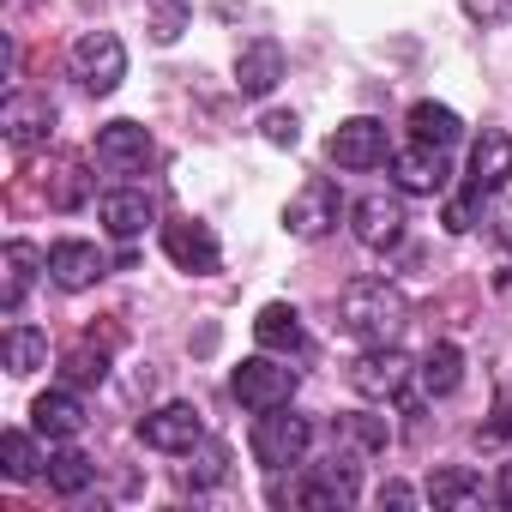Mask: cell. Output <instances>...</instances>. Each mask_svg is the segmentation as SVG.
<instances>
[{
  "label": "cell",
  "instance_id": "6da1fadb",
  "mask_svg": "<svg viewBox=\"0 0 512 512\" xmlns=\"http://www.w3.org/2000/svg\"><path fill=\"white\" fill-rule=\"evenodd\" d=\"M410 320V302L386 284V278H356L344 296H338V326L362 344H392Z\"/></svg>",
  "mask_w": 512,
  "mask_h": 512
},
{
  "label": "cell",
  "instance_id": "7a4b0ae2",
  "mask_svg": "<svg viewBox=\"0 0 512 512\" xmlns=\"http://www.w3.org/2000/svg\"><path fill=\"white\" fill-rule=\"evenodd\" d=\"M308 440H314V422L308 416H296L290 404H278V410H260V422H253V458H260L266 470H290V464H302L308 458Z\"/></svg>",
  "mask_w": 512,
  "mask_h": 512
},
{
  "label": "cell",
  "instance_id": "3957f363",
  "mask_svg": "<svg viewBox=\"0 0 512 512\" xmlns=\"http://www.w3.org/2000/svg\"><path fill=\"white\" fill-rule=\"evenodd\" d=\"M338 211H344L338 181L308 175V181L290 193V205H284V229H290L296 241H320V235H332V229H338Z\"/></svg>",
  "mask_w": 512,
  "mask_h": 512
},
{
  "label": "cell",
  "instance_id": "277c9868",
  "mask_svg": "<svg viewBox=\"0 0 512 512\" xmlns=\"http://www.w3.org/2000/svg\"><path fill=\"white\" fill-rule=\"evenodd\" d=\"M73 79L91 91V97H109L121 79H127V49L115 31H85L73 43Z\"/></svg>",
  "mask_w": 512,
  "mask_h": 512
},
{
  "label": "cell",
  "instance_id": "5b68a950",
  "mask_svg": "<svg viewBox=\"0 0 512 512\" xmlns=\"http://www.w3.org/2000/svg\"><path fill=\"white\" fill-rule=\"evenodd\" d=\"M235 398L260 416V410H278V404H290L296 398V368H284L272 350H260V356H247L241 368H235Z\"/></svg>",
  "mask_w": 512,
  "mask_h": 512
},
{
  "label": "cell",
  "instance_id": "8992f818",
  "mask_svg": "<svg viewBox=\"0 0 512 512\" xmlns=\"http://www.w3.org/2000/svg\"><path fill=\"white\" fill-rule=\"evenodd\" d=\"M278 506L290 500V506H314V512H338V506H350L356 500V464L350 458H332V464H314L296 488H278L272 494Z\"/></svg>",
  "mask_w": 512,
  "mask_h": 512
},
{
  "label": "cell",
  "instance_id": "52a82bcc",
  "mask_svg": "<svg viewBox=\"0 0 512 512\" xmlns=\"http://www.w3.org/2000/svg\"><path fill=\"white\" fill-rule=\"evenodd\" d=\"M410 356L398 350V344H368L356 362H350V386L362 392V398H398L404 386H410Z\"/></svg>",
  "mask_w": 512,
  "mask_h": 512
},
{
  "label": "cell",
  "instance_id": "ba28073f",
  "mask_svg": "<svg viewBox=\"0 0 512 512\" xmlns=\"http://www.w3.org/2000/svg\"><path fill=\"white\" fill-rule=\"evenodd\" d=\"M163 253H169L181 272H193V278H205V272H217V266H223V247H217L211 223H193V217L163 223Z\"/></svg>",
  "mask_w": 512,
  "mask_h": 512
},
{
  "label": "cell",
  "instance_id": "9c48e42d",
  "mask_svg": "<svg viewBox=\"0 0 512 512\" xmlns=\"http://www.w3.org/2000/svg\"><path fill=\"white\" fill-rule=\"evenodd\" d=\"M0 127H7V145L13 151H43L49 133H55V103L49 97H31V91H13L7 109H0Z\"/></svg>",
  "mask_w": 512,
  "mask_h": 512
},
{
  "label": "cell",
  "instance_id": "30bf717a",
  "mask_svg": "<svg viewBox=\"0 0 512 512\" xmlns=\"http://www.w3.org/2000/svg\"><path fill=\"white\" fill-rule=\"evenodd\" d=\"M139 440H145L151 452H193V446L205 440V422H199L193 404H163V410L139 416Z\"/></svg>",
  "mask_w": 512,
  "mask_h": 512
},
{
  "label": "cell",
  "instance_id": "8fae6325",
  "mask_svg": "<svg viewBox=\"0 0 512 512\" xmlns=\"http://www.w3.org/2000/svg\"><path fill=\"white\" fill-rule=\"evenodd\" d=\"M151 133L139 127V121H109L103 133H97V163L109 169V175H139L145 163H151Z\"/></svg>",
  "mask_w": 512,
  "mask_h": 512
},
{
  "label": "cell",
  "instance_id": "7c38bea8",
  "mask_svg": "<svg viewBox=\"0 0 512 512\" xmlns=\"http://www.w3.org/2000/svg\"><path fill=\"white\" fill-rule=\"evenodd\" d=\"M350 229H356V241H362V247L386 253V247H398V241H404V205H398L392 193H368V199H356Z\"/></svg>",
  "mask_w": 512,
  "mask_h": 512
},
{
  "label": "cell",
  "instance_id": "4fadbf2b",
  "mask_svg": "<svg viewBox=\"0 0 512 512\" xmlns=\"http://www.w3.org/2000/svg\"><path fill=\"white\" fill-rule=\"evenodd\" d=\"M392 175H398V187L404 193H446V181H452V169H446V145H404V151H392Z\"/></svg>",
  "mask_w": 512,
  "mask_h": 512
},
{
  "label": "cell",
  "instance_id": "5bb4252c",
  "mask_svg": "<svg viewBox=\"0 0 512 512\" xmlns=\"http://www.w3.org/2000/svg\"><path fill=\"white\" fill-rule=\"evenodd\" d=\"M326 151H332L338 169H374V163H386V127L368 121V115H356V121H344V127L332 133Z\"/></svg>",
  "mask_w": 512,
  "mask_h": 512
},
{
  "label": "cell",
  "instance_id": "9a60e30c",
  "mask_svg": "<svg viewBox=\"0 0 512 512\" xmlns=\"http://www.w3.org/2000/svg\"><path fill=\"white\" fill-rule=\"evenodd\" d=\"M512 181V139L506 133H482L476 145H470V205L476 199H488V193H500Z\"/></svg>",
  "mask_w": 512,
  "mask_h": 512
},
{
  "label": "cell",
  "instance_id": "2e32d148",
  "mask_svg": "<svg viewBox=\"0 0 512 512\" xmlns=\"http://www.w3.org/2000/svg\"><path fill=\"white\" fill-rule=\"evenodd\" d=\"M284 79V49L272 37H253L241 55H235V91L241 97H272Z\"/></svg>",
  "mask_w": 512,
  "mask_h": 512
},
{
  "label": "cell",
  "instance_id": "e0dca14e",
  "mask_svg": "<svg viewBox=\"0 0 512 512\" xmlns=\"http://www.w3.org/2000/svg\"><path fill=\"white\" fill-rule=\"evenodd\" d=\"M103 272H109V260H103L97 241H55L49 247V278L61 290H91Z\"/></svg>",
  "mask_w": 512,
  "mask_h": 512
},
{
  "label": "cell",
  "instance_id": "ac0fdd59",
  "mask_svg": "<svg viewBox=\"0 0 512 512\" xmlns=\"http://www.w3.org/2000/svg\"><path fill=\"white\" fill-rule=\"evenodd\" d=\"M97 217H103V229H109V235L133 241V235H145V223L157 217V205H151V193H145V187H115V193H103V199H97Z\"/></svg>",
  "mask_w": 512,
  "mask_h": 512
},
{
  "label": "cell",
  "instance_id": "d6986e66",
  "mask_svg": "<svg viewBox=\"0 0 512 512\" xmlns=\"http://www.w3.org/2000/svg\"><path fill=\"white\" fill-rule=\"evenodd\" d=\"M253 344L272 350V356H296V350L308 344L302 314H296L290 302H266V308H260V320H253Z\"/></svg>",
  "mask_w": 512,
  "mask_h": 512
},
{
  "label": "cell",
  "instance_id": "ffe728a7",
  "mask_svg": "<svg viewBox=\"0 0 512 512\" xmlns=\"http://www.w3.org/2000/svg\"><path fill=\"white\" fill-rule=\"evenodd\" d=\"M31 428L37 434H49V440H73L79 428H85V404L61 386V392H43L37 404H31Z\"/></svg>",
  "mask_w": 512,
  "mask_h": 512
},
{
  "label": "cell",
  "instance_id": "44dd1931",
  "mask_svg": "<svg viewBox=\"0 0 512 512\" xmlns=\"http://www.w3.org/2000/svg\"><path fill=\"white\" fill-rule=\"evenodd\" d=\"M428 500L440 512H470V506H482V476L464 470V464H446V470L428 476Z\"/></svg>",
  "mask_w": 512,
  "mask_h": 512
},
{
  "label": "cell",
  "instance_id": "7402d4cb",
  "mask_svg": "<svg viewBox=\"0 0 512 512\" xmlns=\"http://www.w3.org/2000/svg\"><path fill=\"white\" fill-rule=\"evenodd\" d=\"M416 380H422V392H428V398L458 392V380H464V350H458V344H434V350L422 356Z\"/></svg>",
  "mask_w": 512,
  "mask_h": 512
},
{
  "label": "cell",
  "instance_id": "603a6c76",
  "mask_svg": "<svg viewBox=\"0 0 512 512\" xmlns=\"http://www.w3.org/2000/svg\"><path fill=\"white\" fill-rule=\"evenodd\" d=\"M0 362H7V374H37L49 362V338L31 332V326H7V338H0Z\"/></svg>",
  "mask_w": 512,
  "mask_h": 512
},
{
  "label": "cell",
  "instance_id": "cb8c5ba5",
  "mask_svg": "<svg viewBox=\"0 0 512 512\" xmlns=\"http://www.w3.org/2000/svg\"><path fill=\"white\" fill-rule=\"evenodd\" d=\"M31 278H37V247L31 241H7V290H0V308H7V314L25 308Z\"/></svg>",
  "mask_w": 512,
  "mask_h": 512
},
{
  "label": "cell",
  "instance_id": "d4e9b609",
  "mask_svg": "<svg viewBox=\"0 0 512 512\" xmlns=\"http://www.w3.org/2000/svg\"><path fill=\"white\" fill-rule=\"evenodd\" d=\"M410 133H416L422 145H458L464 121H458L446 103H416V109H410Z\"/></svg>",
  "mask_w": 512,
  "mask_h": 512
},
{
  "label": "cell",
  "instance_id": "484cf974",
  "mask_svg": "<svg viewBox=\"0 0 512 512\" xmlns=\"http://www.w3.org/2000/svg\"><path fill=\"white\" fill-rule=\"evenodd\" d=\"M91 476H97V464H91L79 446L49 452V488H55V494H85V488H91Z\"/></svg>",
  "mask_w": 512,
  "mask_h": 512
},
{
  "label": "cell",
  "instance_id": "4316f807",
  "mask_svg": "<svg viewBox=\"0 0 512 512\" xmlns=\"http://www.w3.org/2000/svg\"><path fill=\"white\" fill-rule=\"evenodd\" d=\"M0 470H7L13 482H31V476L43 470V458H37V440H31L25 428H7V434H0Z\"/></svg>",
  "mask_w": 512,
  "mask_h": 512
},
{
  "label": "cell",
  "instance_id": "83f0119b",
  "mask_svg": "<svg viewBox=\"0 0 512 512\" xmlns=\"http://www.w3.org/2000/svg\"><path fill=\"white\" fill-rule=\"evenodd\" d=\"M187 19H193V0H151V13H145V31H151V43H175L181 31H187Z\"/></svg>",
  "mask_w": 512,
  "mask_h": 512
},
{
  "label": "cell",
  "instance_id": "f1b7e54d",
  "mask_svg": "<svg viewBox=\"0 0 512 512\" xmlns=\"http://www.w3.org/2000/svg\"><path fill=\"white\" fill-rule=\"evenodd\" d=\"M61 374H67V386H97V380L109 374V356L85 344V350H73V356L61 362Z\"/></svg>",
  "mask_w": 512,
  "mask_h": 512
},
{
  "label": "cell",
  "instance_id": "f546056e",
  "mask_svg": "<svg viewBox=\"0 0 512 512\" xmlns=\"http://www.w3.org/2000/svg\"><path fill=\"white\" fill-rule=\"evenodd\" d=\"M223 476H229V452H223L217 440H205L199 464H187V482H193V488H217Z\"/></svg>",
  "mask_w": 512,
  "mask_h": 512
},
{
  "label": "cell",
  "instance_id": "4dcf8cb0",
  "mask_svg": "<svg viewBox=\"0 0 512 512\" xmlns=\"http://www.w3.org/2000/svg\"><path fill=\"white\" fill-rule=\"evenodd\" d=\"M49 199H55L61 211H73V205L85 199V169H79V163H61V169H55V193H49Z\"/></svg>",
  "mask_w": 512,
  "mask_h": 512
},
{
  "label": "cell",
  "instance_id": "1f68e13d",
  "mask_svg": "<svg viewBox=\"0 0 512 512\" xmlns=\"http://www.w3.org/2000/svg\"><path fill=\"white\" fill-rule=\"evenodd\" d=\"M260 133H266L272 145H284V151H296V139H302V121H296V115H284V109H272V115L260 121Z\"/></svg>",
  "mask_w": 512,
  "mask_h": 512
},
{
  "label": "cell",
  "instance_id": "d6a6232c",
  "mask_svg": "<svg viewBox=\"0 0 512 512\" xmlns=\"http://www.w3.org/2000/svg\"><path fill=\"white\" fill-rule=\"evenodd\" d=\"M488 223H494V241H500V247H512V181L494 193V211H488Z\"/></svg>",
  "mask_w": 512,
  "mask_h": 512
},
{
  "label": "cell",
  "instance_id": "836d02e7",
  "mask_svg": "<svg viewBox=\"0 0 512 512\" xmlns=\"http://www.w3.org/2000/svg\"><path fill=\"white\" fill-rule=\"evenodd\" d=\"M464 13L482 25H500V19H512V0H464Z\"/></svg>",
  "mask_w": 512,
  "mask_h": 512
},
{
  "label": "cell",
  "instance_id": "e575fe53",
  "mask_svg": "<svg viewBox=\"0 0 512 512\" xmlns=\"http://www.w3.org/2000/svg\"><path fill=\"white\" fill-rule=\"evenodd\" d=\"M350 434L362 446H386V422H374V416H350Z\"/></svg>",
  "mask_w": 512,
  "mask_h": 512
},
{
  "label": "cell",
  "instance_id": "d590c367",
  "mask_svg": "<svg viewBox=\"0 0 512 512\" xmlns=\"http://www.w3.org/2000/svg\"><path fill=\"white\" fill-rule=\"evenodd\" d=\"M380 506H416V494H410L404 482H386V488H380Z\"/></svg>",
  "mask_w": 512,
  "mask_h": 512
},
{
  "label": "cell",
  "instance_id": "8d00e7d4",
  "mask_svg": "<svg viewBox=\"0 0 512 512\" xmlns=\"http://www.w3.org/2000/svg\"><path fill=\"white\" fill-rule=\"evenodd\" d=\"M494 500L512 512V464H500V482H494Z\"/></svg>",
  "mask_w": 512,
  "mask_h": 512
}]
</instances>
